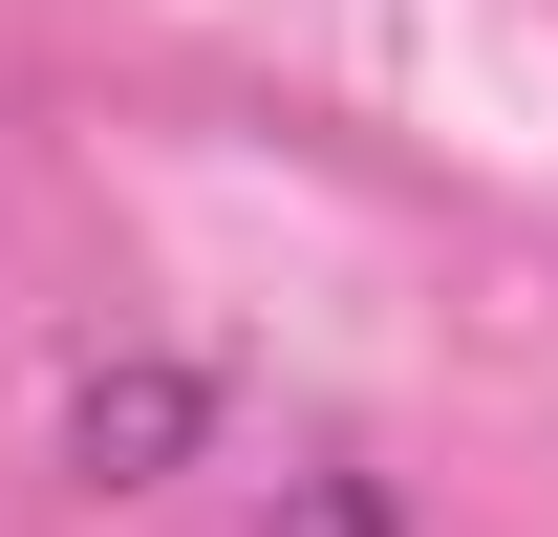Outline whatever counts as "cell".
<instances>
[{"instance_id": "7a4b0ae2", "label": "cell", "mask_w": 558, "mask_h": 537, "mask_svg": "<svg viewBox=\"0 0 558 537\" xmlns=\"http://www.w3.org/2000/svg\"><path fill=\"white\" fill-rule=\"evenodd\" d=\"M279 537H409V516H387V473H301V516H279Z\"/></svg>"}, {"instance_id": "6da1fadb", "label": "cell", "mask_w": 558, "mask_h": 537, "mask_svg": "<svg viewBox=\"0 0 558 537\" xmlns=\"http://www.w3.org/2000/svg\"><path fill=\"white\" fill-rule=\"evenodd\" d=\"M194 430H215V387L172 366V344H130V366H86V387H65V473H86V494H150Z\"/></svg>"}]
</instances>
